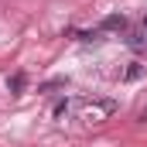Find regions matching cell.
<instances>
[{"mask_svg": "<svg viewBox=\"0 0 147 147\" xmlns=\"http://www.w3.org/2000/svg\"><path fill=\"white\" fill-rule=\"evenodd\" d=\"M24 86H28V75H24V72H14L10 79H7V89H10L14 96H21V92H24Z\"/></svg>", "mask_w": 147, "mask_h": 147, "instance_id": "obj_1", "label": "cell"}, {"mask_svg": "<svg viewBox=\"0 0 147 147\" xmlns=\"http://www.w3.org/2000/svg\"><path fill=\"white\" fill-rule=\"evenodd\" d=\"M123 28H127V17L123 14H110L103 21V31H123Z\"/></svg>", "mask_w": 147, "mask_h": 147, "instance_id": "obj_2", "label": "cell"}, {"mask_svg": "<svg viewBox=\"0 0 147 147\" xmlns=\"http://www.w3.org/2000/svg\"><path fill=\"white\" fill-rule=\"evenodd\" d=\"M113 110V103H99V106H96V103H82V113H86V116H103V113H110Z\"/></svg>", "mask_w": 147, "mask_h": 147, "instance_id": "obj_3", "label": "cell"}, {"mask_svg": "<svg viewBox=\"0 0 147 147\" xmlns=\"http://www.w3.org/2000/svg\"><path fill=\"white\" fill-rule=\"evenodd\" d=\"M130 45H134L137 51H147V28H144V31H137V34L130 38Z\"/></svg>", "mask_w": 147, "mask_h": 147, "instance_id": "obj_4", "label": "cell"}, {"mask_svg": "<svg viewBox=\"0 0 147 147\" xmlns=\"http://www.w3.org/2000/svg\"><path fill=\"white\" fill-rule=\"evenodd\" d=\"M137 75H140V65H137V62H134V65H130V69H127V75H123V79H137Z\"/></svg>", "mask_w": 147, "mask_h": 147, "instance_id": "obj_5", "label": "cell"}, {"mask_svg": "<svg viewBox=\"0 0 147 147\" xmlns=\"http://www.w3.org/2000/svg\"><path fill=\"white\" fill-rule=\"evenodd\" d=\"M140 120H144V123H147V110H144V113H140Z\"/></svg>", "mask_w": 147, "mask_h": 147, "instance_id": "obj_6", "label": "cell"}]
</instances>
